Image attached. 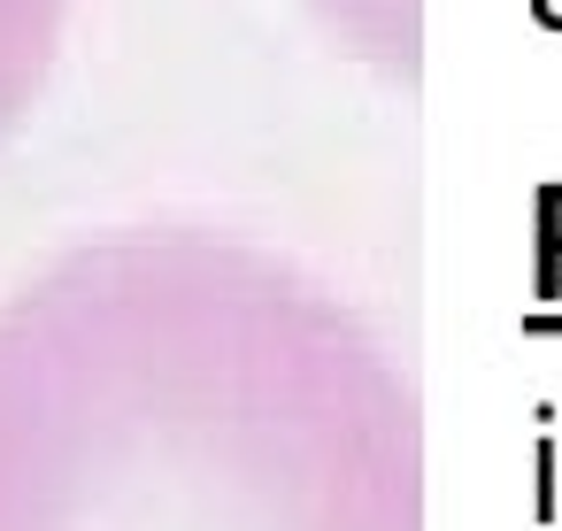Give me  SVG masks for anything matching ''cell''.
I'll return each mask as SVG.
<instances>
[{
    "instance_id": "1",
    "label": "cell",
    "mask_w": 562,
    "mask_h": 531,
    "mask_svg": "<svg viewBox=\"0 0 562 531\" xmlns=\"http://www.w3.org/2000/svg\"><path fill=\"white\" fill-rule=\"evenodd\" d=\"M531 16H539L547 32H562V0H531Z\"/></svg>"
}]
</instances>
